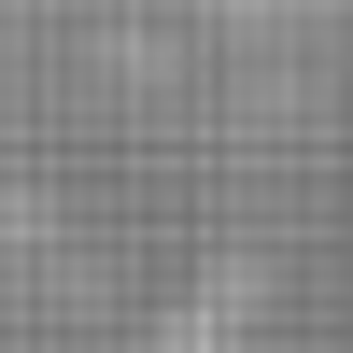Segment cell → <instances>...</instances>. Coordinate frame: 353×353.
<instances>
[{"label": "cell", "mask_w": 353, "mask_h": 353, "mask_svg": "<svg viewBox=\"0 0 353 353\" xmlns=\"http://www.w3.org/2000/svg\"><path fill=\"white\" fill-rule=\"evenodd\" d=\"M170 353H212V339H198V325H184V339H170Z\"/></svg>", "instance_id": "obj_1"}]
</instances>
